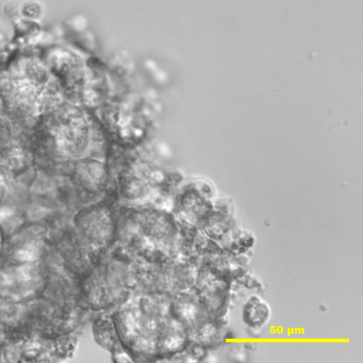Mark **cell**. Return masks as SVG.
Wrapping results in <instances>:
<instances>
[{
    "mask_svg": "<svg viewBox=\"0 0 363 363\" xmlns=\"http://www.w3.org/2000/svg\"><path fill=\"white\" fill-rule=\"evenodd\" d=\"M270 315L269 306L258 296L250 297L243 306L242 318L252 328H257L264 325Z\"/></svg>",
    "mask_w": 363,
    "mask_h": 363,
    "instance_id": "cell-1",
    "label": "cell"
}]
</instances>
